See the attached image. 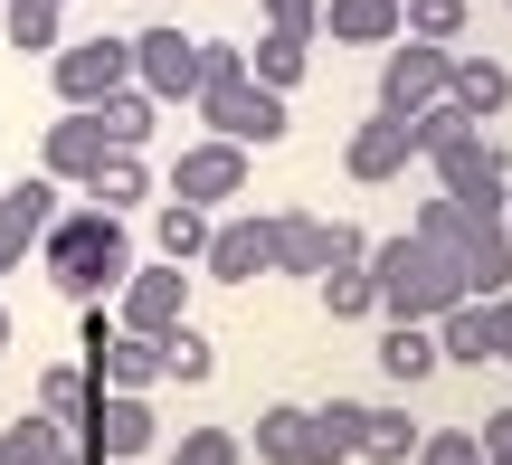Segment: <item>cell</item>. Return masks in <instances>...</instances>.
Masks as SVG:
<instances>
[{
    "mask_svg": "<svg viewBox=\"0 0 512 465\" xmlns=\"http://www.w3.org/2000/svg\"><path fill=\"white\" fill-rule=\"evenodd\" d=\"M361 428H370L361 399H323V409H313V465H351L361 456Z\"/></svg>",
    "mask_w": 512,
    "mask_h": 465,
    "instance_id": "cell-20",
    "label": "cell"
},
{
    "mask_svg": "<svg viewBox=\"0 0 512 465\" xmlns=\"http://www.w3.org/2000/svg\"><path fill=\"white\" fill-rule=\"evenodd\" d=\"M304 67H313V38H294V29H266V38L247 48V76H256L266 95H285V86H294Z\"/></svg>",
    "mask_w": 512,
    "mask_h": 465,
    "instance_id": "cell-21",
    "label": "cell"
},
{
    "mask_svg": "<svg viewBox=\"0 0 512 465\" xmlns=\"http://www.w3.org/2000/svg\"><path fill=\"white\" fill-rule=\"evenodd\" d=\"M238 456H247V447H238L228 428H190L181 447H171V465H238Z\"/></svg>",
    "mask_w": 512,
    "mask_h": 465,
    "instance_id": "cell-36",
    "label": "cell"
},
{
    "mask_svg": "<svg viewBox=\"0 0 512 465\" xmlns=\"http://www.w3.org/2000/svg\"><path fill=\"white\" fill-rule=\"evenodd\" d=\"M418 418H408V409H370V428H361V456L370 465H408V456H418Z\"/></svg>",
    "mask_w": 512,
    "mask_h": 465,
    "instance_id": "cell-30",
    "label": "cell"
},
{
    "mask_svg": "<svg viewBox=\"0 0 512 465\" xmlns=\"http://www.w3.org/2000/svg\"><path fill=\"white\" fill-rule=\"evenodd\" d=\"M323 19L351 48H389V38H399V0H323Z\"/></svg>",
    "mask_w": 512,
    "mask_h": 465,
    "instance_id": "cell-22",
    "label": "cell"
},
{
    "mask_svg": "<svg viewBox=\"0 0 512 465\" xmlns=\"http://www.w3.org/2000/svg\"><path fill=\"white\" fill-rule=\"evenodd\" d=\"M238 190H247V152L219 143V133H209V143H190L181 171H171V200H190V209H219V200H238Z\"/></svg>",
    "mask_w": 512,
    "mask_h": 465,
    "instance_id": "cell-13",
    "label": "cell"
},
{
    "mask_svg": "<svg viewBox=\"0 0 512 465\" xmlns=\"http://www.w3.org/2000/svg\"><path fill=\"white\" fill-rule=\"evenodd\" d=\"M95 124H105V143H114V152H143V143H152V124H162V105H152L143 86H124V95H105V105H95Z\"/></svg>",
    "mask_w": 512,
    "mask_h": 465,
    "instance_id": "cell-23",
    "label": "cell"
},
{
    "mask_svg": "<svg viewBox=\"0 0 512 465\" xmlns=\"http://www.w3.org/2000/svg\"><path fill=\"white\" fill-rule=\"evenodd\" d=\"M475 447H484V465H512V409L484 418V437H475Z\"/></svg>",
    "mask_w": 512,
    "mask_h": 465,
    "instance_id": "cell-40",
    "label": "cell"
},
{
    "mask_svg": "<svg viewBox=\"0 0 512 465\" xmlns=\"http://www.w3.org/2000/svg\"><path fill=\"white\" fill-rule=\"evenodd\" d=\"M200 247H209V209L171 200V209H162V257H171V266H200Z\"/></svg>",
    "mask_w": 512,
    "mask_h": 465,
    "instance_id": "cell-35",
    "label": "cell"
},
{
    "mask_svg": "<svg viewBox=\"0 0 512 465\" xmlns=\"http://www.w3.org/2000/svg\"><path fill=\"white\" fill-rule=\"evenodd\" d=\"M86 190H95V209H114V219H124L133 200H152V171H143V152H105Z\"/></svg>",
    "mask_w": 512,
    "mask_h": 465,
    "instance_id": "cell-25",
    "label": "cell"
},
{
    "mask_svg": "<svg viewBox=\"0 0 512 465\" xmlns=\"http://www.w3.org/2000/svg\"><path fill=\"white\" fill-rule=\"evenodd\" d=\"M48 10H67V0H48Z\"/></svg>",
    "mask_w": 512,
    "mask_h": 465,
    "instance_id": "cell-45",
    "label": "cell"
},
{
    "mask_svg": "<svg viewBox=\"0 0 512 465\" xmlns=\"http://www.w3.org/2000/svg\"><path fill=\"white\" fill-rule=\"evenodd\" d=\"M0 352H10V314H0Z\"/></svg>",
    "mask_w": 512,
    "mask_h": 465,
    "instance_id": "cell-43",
    "label": "cell"
},
{
    "mask_svg": "<svg viewBox=\"0 0 512 465\" xmlns=\"http://www.w3.org/2000/svg\"><path fill=\"white\" fill-rule=\"evenodd\" d=\"M171 323H190V276H181V266H133V276L114 285V333L162 342Z\"/></svg>",
    "mask_w": 512,
    "mask_h": 465,
    "instance_id": "cell-7",
    "label": "cell"
},
{
    "mask_svg": "<svg viewBox=\"0 0 512 465\" xmlns=\"http://www.w3.org/2000/svg\"><path fill=\"white\" fill-rule=\"evenodd\" d=\"M418 228L427 247H446L456 257V276H465V295L475 304H494V295H512V228H503V209H456L437 190V200H418Z\"/></svg>",
    "mask_w": 512,
    "mask_h": 465,
    "instance_id": "cell-3",
    "label": "cell"
},
{
    "mask_svg": "<svg viewBox=\"0 0 512 465\" xmlns=\"http://www.w3.org/2000/svg\"><path fill=\"white\" fill-rule=\"evenodd\" d=\"M503 228H512V190H503Z\"/></svg>",
    "mask_w": 512,
    "mask_h": 465,
    "instance_id": "cell-44",
    "label": "cell"
},
{
    "mask_svg": "<svg viewBox=\"0 0 512 465\" xmlns=\"http://www.w3.org/2000/svg\"><path fill=\"white\" fill-rule=\"evenodd\" d=\"M200 266H209L219 285H256V276H275V219H209Z\"/></svg>",
    "mask_w": 512,
    "mask_h": 465,
    "instance_id": "cell-12",
    "label": "cell"
},
{
    "mask_svg": "<svg viewBox=\"0 0 512 465\" xmlns=\"http://www.w3.org/2000/svg\"><path fill=\"white\" fill-rule=\"evenodd\" d=\"M86 380H95V390H133V399H143L152 380H162V342H143V333H105V342L86 352Z\"/></svg>",
    "mask_w": 512,
    "mask_h": 465,
    "instance_id": "cell-15",
    "label": "cell"
},
{
    "mask_svg": "<svg viewBox=\"0 0 512 465\" xmlns=\"http://www.w3.org/2000/svg\"><path fill=\"white\" fill-rule=\"evenodd\" d=\"M370 238L351 219H313V209H275V276H323V266H361Z\"/></svg>",
    "mask_w": 512,
    "mask_h": 465,
    "instance_id": "cell-5",
    "label": "cell"
},
{
    "mask_svg": "<svg viewBox=\"0 0 512 465\" xmlns=\"http://www.w3.org/2000/svg\"><path fill=\"white\" fill-rule=\"evenodd\" d=\"M48 285L67 304H105L114 285L133 276V238H124V219L114 209H76V219H48Z\"/></svg>",
    "mask_w": 512,
    "mask_h": 465,
    "instance_id": "cell-2",
    "label": "cell"
},
{
    "mask_svg": "<svg viewBox=\"0 0 512 465\" xmlns=\"http://www.w3.org/2000/svg\"><path fill=\"white\" fill-rule=\"evenodd\" d=\"M256 465H313V409H294V399L256 409Z\"/></svg>",
    "mask_w": 512,
    "mask_h": 465,
    "instance_id": "cell-19",
    "label": "cell"
},
{
    "mask_svg": "<svg viewBox=\"0 0 512 465\" xmlns=\"http://www.w3.org/2000/svg\"><path fill=\"white\" fill-rule=\"evenodd\" d=\"M209 371H219V352H209V333H190V323H171V333H162V380H181V390H200Z\"/></svg>",
    "mask_w": 512,
    "mask_h": 465,
    "instance_id": "cell-31",
    "label": "cell"
},
{
    "mask_svg": "<svg viewBox=\"0 0 512 465\" xmlns=\"http://www.w3.org/2000/svg\"><path fill=\"white\" fill-rule=\"evenodd\" d=\"M86 409H95V380L76 371V361H57V371H38V418H57V428H76Z\"/></svg>",
    "mask_w": 512,
    "mask_h": 465,
    "instance_id": "cell-28",
    "label": "cell"
},
{
    "mask_svg": "<svg viewBox=\"0 0 512 465\" xmlns=\"http://www.w3.org/2000/svg\"><path fill=\"white\" fill-rule=\"evenodd\" d=\"M0 19H10V48L19 57H57V10H48V0H0Z\"/></svg>",
    "mask_w": 512,
    "mask_h": 465,
    "instance_id": "cell-33",
    "label": "cell"
},
{
    "mask_svg": "<svg viewBox=\"0 0 512 465\" xmlns=\"http://www.w3.org/2000/svg\"><path fill=\"white\" fill-rule=\"evenodd\" d=\"M76 428H86V456H95V465H124V456L152 447V399H133V390H95V409L76 418Z\"/></svg>",
    "mask_w": 512,
    "mask_h": 465,
    "instance_id": "cell-11",
    "label": "cell"
},
{
    "mask_svg": "<svg viewBox=\"0 0 512 465\" xmlns=\"http://www.w3.org/2000/svg\"><path fill=\"white\" fill-rule=\"evenodd\" d=\"M437 190L456 209H503V190H512V152L494 143V133H456V143L437 152Z\"/></svg>",
    "mask_w": 512,
    "mask_h": 465,
    "instance_id": "cell-6",
    "label": "cell"
},
{
    "mask_svg": "<svg viewBox=\"0 0 512 465\" xmlns=\"http://www.w3.org/2000/svg\"><path fill=\"white\" fill-rule=\"evenodd\" d=\"M10 266H29V238H19V228H0V276H10Z\"/></svg>",
    "mask_w": 512,
    "mask_h": 465,
    "instance_id": "cell-42",
    "label": "cell"
},
{
    "mask_svg": "<svg viewBox=\"0 0 512 465\" xmlns=\"http://www.w3.org/2000/svg\"><path fill=\"white\" fill-rule=\"evenodd\" d=\"M323 314L332 323H351V314H380V295H370V266H323Z\"/></svg>",
    "mask_w": 512,
    "mask_h": 465,
    "instance_id": "cell-32",
    "label": "cell"
},
{
    "mask_svg": "<svg viewBox=\"0 0 512 465\" xmlns=\"http://www.w3.org/2000/svg\"><path fill=\"white\" fill-rule=\"evenodd\" d=\"M190 105H200V124L219 133V143H285V95H266L256 86V76H200V95H190Z\"/></svg>",
    "mask_w": 512,
    "mask_h": 465,
    "instance_id": "cell-4",
    "label": "cell"
},
{
    "mask_svg": "<svg viewBox=\"0 0 512 465\" xmlns=\"http://www.w3.org/2000/svg\"><path fill=\"white\" fill-rule=\"evenodd\" d=\"M446 95H456L475 124H494V114L512 105V67L503 57H446Z\"/></svg>",
    "mask_w": 512,
    "mask_h": 465,
    "instance_id": "cell-17",
    "label": "cell"
},
{
    "mask_svg": "<svg viewBox=\"0 0 512 465\" xmlns=\"http://www.w3.org/2000/svg\"><path fill=\"white\" fill-rule=\"evenodd\" d=\"M48 76H57V95H67V114L76 105H105V95L133 86V38H76V48L48 57Z\"/></svg>",
    "mask_w": 512,
    "mask_h": 465,
    "instance_id": "cell-8",
    "label": "cell"
},
{
    "mask_svg": "<svg viewBox=\"0 0 512 465\" xmlns=\"http://www.w3.org/2000/svg\"><path fill=\"white\" fill-rule=\"evenodd\" d=\"M427 333H437V361H465V371H484V361H494V304H446Z\"/></svg>",
    "mask_w": 512,
    "mask_h": 465,
    "instance_id": "cell-18",
    "label": "cell"
},
{
    "mask_svg": "<svg viewBox=\"0 0 512 465\" xmlns=\"http://www.w3.org/2000/svg\"><path fill=\"white\" fill-rule=\"evenodd\" d=\"M494 361H512V295H494Z\"/></svg>",
    "mask_w": 512,
    "mask_h": 465,
    "instance_id": "cell-41",
    "label": "cell"
},
{
    "mask_svg": "<svg viewBox=\"0 0 512 465\" xmlns=\"http://www.w3.org/2000/svg\"><path fill=\"white\" fill-rule=\"evenodd\" d=\"M380 371L399 380V390H418V380L437 371V333H427V323H389V342H380Z\"/></svg>",
    "mask_w": 512,
    "mask_h": 465,
    "instance_id": "cell-24",
    "label": "cell"
},
{
    "mask_svg": "<svg viewBox=\"0 0 512 465\" xmlns=\"http://www.w3.org/2000/svg\"><path fill=\"white\" fill-rule=\"evenodd\" d=\"M408 465H484V447H475V428H437V437H418Z\"/></svg>",
    "mask_w": 512,
    "mask_h": 465,
    "instance_id": "cell-37",
    "label": "cell"
},
{
    "mask_svg": "<svg viewBox=\"0 0 512 465\" xmlns=\"http://www.w3.org/2000/svg\"><path fill=\"white\" fill-rule=\"evenodd\" d=\"M446 57L456 48H427V38H389V57H380V114H418V105H437L446 95Z\"/></svg>",
    "mask_w": 512,
    "mask_h": 465,
    "instance_id": "cell-10",
    "label": "cell"
},
{
    "mask_svg": "<svg viewBox=\"0 0 512 465\" xmlns=\"http://www.w3.org/2000/svg\"><path fill=\"white\" fill-rule=\"evenodd\" d=\"M105 152H114V143H105V124H95V105H76V114H57V124H48L38 162H48V181H76V190H86Z\"/></svg>",
    "mask_w": 512,
    "mask_h": 465,
    "instance_id": "cell-14",
    "label": "cell"
},
{
    "mask_svg": "<svg viewBox=\"0 0 512 465\" xmlns=\"http://www.w3.org/2000/svg\"><path fill=\"white\" fill-rule=\"evenodd\" d=\"M200 76H247V48L238 38H200Z\"/></svg>",
    "mask_w": 512,
    "mask_h": 465,
    "instance_id": "cell-39",
    "label": "cell"
},
{
    "mask_svg": "<svg viewBox=\"0 0 512 465\" xmlns=\"http://www.w3.org/2000/svg\"><path fill=\"white\" fill-rule=\"evenodd\" d=\"M67 456V428L57 418H10L0 428V465H57Z\"/></svg>",
    "mask_w": 512,
    "mask_h": 465,
    "instance_id": "cell-29",
    "label": "cell"
},
{
    "mask_svg": "<svg viewBox=\"0 0 512 465\" xmlns=\"http://www.w3.org/2000/svg\"><path fill=\"white\" fill-rule=\"evenodd\" d=\"M456 29H465V0H399V38H427V48H446Z\"/></svg>",
    "mask_w": 512,
    "mask_h": 465,
    "instance_id": "cell-34",
    "label": "cell"
},
{
    "mask_svg": "<svg viewBox=\"0 0 512 465\" xmlns=\"http://www.w3.org/2000/svg\"><path fill=\"white\" fill-rule=\"evenodd\" d=\"M408 162H418V152H408V124H399V114H370V124L342 143V171H351V181H399Z\"/></svg>",
    "mask_w": 512,
    "mask_h": 465,
    "instance_id": "cell-16",
    "label": "cell"
},
{
    "mask_svg": "<svg viewBox=\"0 0 512 465\" xmlns=\"http://www.w3.org/2000/svg\"><path fill=\"white\" fill-rule=\"evenodd\" d=\"M361 266H370V295H380L389 323H437L446 304H475V295H465V276H456V257H446V247H427L418 228L380 238Z\"/></svg>",
    "mask_w": 512,
    "mask_h": 465,
    "instance_id": "cell-1",
    "label": "cell"
},
{
    "mask_svg": "<svg viewBox=\"0 0 512 465\" xmlns=\"http://www.w3.org/2000/svg\"><path fill=\"white\" fill-rule=\"evenodd\" d=\"M256 10H266V29H294V38L323 29V0H256Z\"/></svg>",
    "mask_w": 512,
    "mask_h": 465,
    "instance_id": "cell-38",
    "label": "cell"
},
{
    "mask_svg": "<svg viewBox=\"0 0 512 465\" xmlns=\"http://www.w3.org/2000/svg\"><path fill=\"white\" fill-rule=\"evenodd\" d=\"M456 133H484L475 114L456 105V95H437V105H418V114H408V152H418V162H437V152L456 143Z\"/></svg>",
    "mask_w": 512,
    "mask_h": 465,
    "instance_id": "cell-27",
    "label": "cell"
},
{
    "mask_svg": "<svg viewBox=\"0 0 512 465\" xmlns=\"http://www.w3.org/2000/svg\"><path fill=\"white\" fill-rule=\"evenodd\" d=\"M57 219V181L38 171V181H0V228H19V238H48Z\"/></svg>",
    "mask_w": 512,
    "mask_h": 465,
    "instance_id": "cell-26",
    "label": "cell"
},
{
    "mask_svg": "<svg viewBox=\"0 0 512 465\" xmlns=\"http://www.w3.org/2000/svg\"><path fill=\"white\" fill-rule=\"evenodd\" d=\"M133 86H143L152 105H190V95H200V38L190 29H143L133 38Z\"/></svg>",
    "mask_w": 512,
    "mask_h": 465,
    "instance_id": "cell-9",
    "label": "cell"
}]
</instances>
